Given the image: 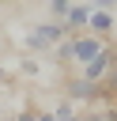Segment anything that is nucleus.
Segmentation results:
<instances>
[{
    "label": "nucleus",
    "instance_id": "nucleus-7",
    "mask_svg": "<svg viewBox=\"0 0 117 121\" xmlns=\"http://www.w3.org/2000/svg\"><path fill=\"white\" fill-rule=\"evenodd\" d=\"M53 117H57V121H79L83 113L75 110V102H68V98H64V102H57V110H53Z\"/></svg>",
    "mask_w": 117,
    "mask_h": 121
},
{
    "label": "nucleus",
    "instance_id": "nucleus-2",
    "mask_svg": "<svg viewBox=\"0 0 117 121\" xmlns=\"http://www.w3.org/2000/svg\"><path fill=\"white\" fill-rule=\"evenodd\" d=\"M113 64H117V49H113V45H106L94 60H87V64L79 68V76H83V79H91V83H102V79L113 72Z\"/></svg>",
    "mask_w": 117,
    "mask_h": 121
},
{
    "label": "nucleus",
    "instance_id": "nucleus-10",
    "mask_svg": "<svg viewBox=\"0 0 117 121\" xmlns=\"http://www.w3.org/2000/svg\"><path fill=\"white\" fill-rule=\"evenodd\" d=\"M11 121H38V110H19Z\"/></svg>",
    "mask_w": 117,
    "mask_h": 121
},
{
    "label": "nucleus",
    "instance_id": "nucleus-6",
    "mask_svg": "<svg viewBox=\"0 0 117 121\" xmlns=\"http://www.w3.org/2000/svg\"><path fill=\"white\" fill-rule=\"evenodd\" d=\"M113 26H117L113 11H102V8H94V11H91V19H87V34H94V38H102V42H109Z\"/></svg>",
    "mask_w": 117,
    "mask_h": 121
},
{
    "label": "nucleus",
    "instance_id": "nucleus-5",
    "mask_svg": "<svg viewBox=\"0 0 117 121\" xmlns=\"http://www.w3.org/2000/svg\"><path fill=\"white\" fill-rule=\"evenodd\" d=\"M91 0H83V4H72L68 8V15L60 19L64 23V30H68V38H75V34H87V19H91Z\"/></svg>",
    "mask_w": 117,
    "mask_h": 121
},
{
    "label": "nucleus",
    "instance_id": "nucleus-1",
    "mask_svg": "<svg viewBox=\"0 0 117 121\" xmlns=\"http://www.w3.org/2000/svg\"><path fill=\"white\" fill-rule=\"evenodd\" d=\"M68 38V30H64V23H38V26H30L26 30V49H34V53H53V45H60Z\"/></svg>",
    "mask_w": 117,
    "mask_h": 121
},
{
    "label": "nucleus",
    "instance_id": "nucleus-14",
    "mask_svg": "<svg viewBox=\"0 0 117 121\" xmlns=\"http://www.w3.org/2000/svg\"><path fill=\"white\" fill-rule=\"evenodd\" d=\"M113 72H117V64H113Z\"/></svg>",
    "mask_w": 117,
    "mask_h": 121
},
{
    "label": "nucleus",
    "instance_id": "nucleus-13",
    "mask_svg": "<svg viewBox=\"0 0 117 121\" xmlns=\"http://www.w3.org/2000/svg\"><path fill=\"white\" fill-rule=\"evenodd\" d=\"M4 121H11V117H4Z\"/></svg>",
    "mask_w": 117,
    "mask_h": 121
},
{
    "label": "nucleus",
    "instance_id": "nucleus-8",
    "mask_svg": "<svg viewBox=\"0 0 117 121\" xmlns=\"http://www.w3.org/2000/svg\"><path fill=\"white\" fill-rule=\"evenodd\" d=\"M53 60H57L60 68H68V64H72V38H64L60 45H53Z\"/></svg>",
    "mask_w": 117,
    "mask_h": 121
},
{
    "label": "nucleus",
    "instance_id": "nucleus-11",
    "mask_svg": "<svg viewBox=\"0 0 117 121\" xmlns=\"http://www.w3.org/2000/svg\"><path fill=\"white\" fill-rule=\"evenodd\" d=\"M91 8H102V11H113L117 0H91Z\"/></svg>",
    "mask_w": 117,
    "mask_h": 121
},
{
    "label": "nucleus",
    "instance_id": "nucleus-3",
    "mask_svg": "<svg viewBox=\"0 0 117 121\" xmlns=\"http://www.w3.org/2000/svg\"><path fill=\"white\" fill-rule=\"evenodd\" d=\"M109 42H102V38H94V34H75L72 38V64H87V60H94L102 49H106Z\"/></svg>",
    "mask_w": 117,
    "mask_h": 121
},
{
    "label": "nucleus",
    "instance_id": "nucleus-9",
    "mask_svg": "<svg viewBox=\"0 0 117 121\" xmlns=\"http://www.w3.org/2000/svg\"><path fill=\"white\" fill-rule=\"evenodd\" d=\"M72 4H75V0H49V19H53V23H60V19L68 15V8H72Z\"/></svg>",
    "mask_w": 117,
    "mask_h": 121
},
{
    "label": "nucleus",
    "instance_id": "nucleus-4",
    "mask_svg": "<svg viewBox=\"0 0 117 121\" xmlns=\"http://www.w3.org/2000/svg\"><path fill=\"white\" fill-rule=\"evenodd\" d=\"M64 95H68V102H98L102 87L91 83V79H83V76H72V79L64 83Z\"/></svg>",
    "mask_w": 117,
    "mask_h": 121
},
{
    "label": "nucleus",
    "instance_id": "nucleus-12",
    "mask_svg": "<svg viewBox=\"0 0 117 121\" xmlns=\"http://www.w3.org/2000/svg\"><path fill=\"white\" fill-rule=\"evenodd\" d=\"M19 68H23L26 76H38V64H34V60H19Z\"/></svg>",
    "mask_w": 117,
    "mask_h": 121
}]
</instances>
